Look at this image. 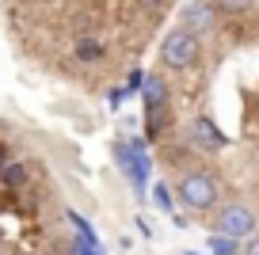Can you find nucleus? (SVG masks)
Returning a JSON list of instances; mask_svg holds the SVG:
<instances>
[{"label": "nucleus", "instance_id": "f257e3e1", "mask_svg": "<svg viewBox=\"0 0 259 255\" xmlns=\"http://www.w3.org/2000/svg\"><path fill=\"white\" fill-rule=\"evenodd\" d=\"M221 202V187L218 179L206 172V167H191V172H179L176 179V206H183L187 214H210Z\"/></svg>", "mask_w": 259, "mask_h": 255}, {"label": "nucleus", "instance_id": "f03ea898", "mask_svg": "<svg viewBox=\"0 0 259 255\" xmlns=\"http://www.w3.org/2000/svg\"><path fill=\"white\" fill-rule=\"evenodd\" d=\"M259 229L255 221V209L240 198H229V202H218L210 209V232L213 236H229V240H248L251 232Z\"/></svg>", "mask_w": 259, "mask_h": 255}, {"label": "nucleus", "instance_id": "7ed1b4c3", "mask_svg": "<svg viewBox=\"0 0 259 255\" xmlns=\"http://www.w3.org/2000/svg\"><path fill=\"white\" fill-rule=\"evenodd\" d=\"M198 57H202V38L198 34H191L187 27H168L160 38V65L171 72H187L198 65Z\"/></svg>", "mask_w": 259, "mask_h": 255}, {"label": "nucleus", "instance_id": "20e7f679", "mask_svg": "<svg viewBox=\"0 0 259 255\" xmlns=\"http://www.w3.org/2000/svg\"><path fill=\"white\" fill-rule=\"evenodd\" d=\"M179 27H187L191 34L206 38V34L218 31V12H213L210 0H187L183 8H179Z\"/></svg>", "mask_w": 259, "mask_h": 255}, {"label": "nucleus", "instance_id": "39448f33", "mask_svg": "<svg viewBox=\"0 0 259 255\" xmlns=\"http://www.w3.org/2000/svg\"><path fill=\"white\" fill-rule=\"evenodd\" d=\"M183 141H187V149H194V152H221L225 149V137H221L206 118H191L183 126Z\"/></svg>", "mask_w": 259, "mask_h": 255}, {"label": "nucleus", "instance_id": "423d86ee", "mask_svg": "<svg viewBox=\"0 0 259 255\" xmlns=\"http://www.w3.org/2000/svg\"><path fill=\"white\" fill-rule=\"evenodd\" d=\"M141 107H145V114L168 111V107H171V84H168V76L149 72V76L141 80Z\"/></svg>", "mask_w": 259, "mask_h": 255}, {"label": "nucleus", "instance_id": "0eeeda50", "mask_svg": "<svg viewBox=\"0 0 259 255\" xmlns=\"http://www.w3.org/2000/svg\"><path fill=\"white\" fill-rule=\"evenodd\" d=\"M69 54H73V61H80V65H99L107 54H111V46H107L103 34L80 31V34L73 38V46H69Z\"/></svg>", "mask_w": 259, "mask_h": 255}, {"label": "nucleus", "instance_id": "6e6552de", "mask_svg": "<svg viewBox=\"0 0 259 255\" xmlns=\"http://www.w3.org/2000/svg\"><path fill=\"white\" fill-rule=\"evenodd\" d=\"M218 16H240V12H251L255 0H210Z\"/></svg>", "mask_w": 259, "mask_h": 255}, {"label": "nucleus", "instance_id": "1a4fd4ad", "mask_svg": "<svg viewBox=\"0 0 259 255\" xmlns=\"http://www.w3.org/2000/svg\"><path fill=\"white\" fill-rule=\"evenodd\" d=\"M153 198L160 206V214H176V198H171V187L168 183H156L153 187Z\"/></svg>", "mask_w": 259, "mask_h": 255}, {"label": "nucleus", "instance_id": "9d476101", "mask_svg": "<svg viewBox=\"0 0 259 255\" xmlns=\"http://www.w3.org/2000/svg\"><path fill=\"white\" fill-rule=\"evenodd\" d=\"M210 251H213V255H240V240L213 236V240H210Z\"/></svg>", "mask_w": 259, "mask_h": 255}, {"label": "nucleus", "instance_id": "9b49d317", "mask_svg": "<svg viewBox=\"0 0 259 255\" xmlns=\"http://www.w3.org/2000/svg\"><path fill=\"white\" fill-rule=\"evenodd\" d=\"M130 4H134L145 19H156V16L164 12V0H130Z\"/></svg>", "mask_w": 259, "mask_h": 255}, {"label": "nucleus", "instance_id": "f8f14e48", "mask_svg": "<svg viewBox=\"0 0 259 255\" xmlns=\"http://www.w3.org/2000/svg\"><path fill=\"white\" fill-rule=\"evenodd\" d=\"M240 255H259V229L251 232L248 240H244V247H240Z\"/></svg>", "mask_w": 259, "mask_h": 255}, {"label": "nucleus", "instance_id": "ddd939ff", "mask_svg": "<svg viewBox=\"0 0 259 255\" xmlns=\"http://www.w3.org/2000/svg\"><path fill=\"white\" fill-rule=\"evenodd\" d=\"M76 255H103V247L88 244V240H76Z\"/></svg>", "mask_w": 259, "mask_h": 255}, {"label": "nucleus", "instance_id": "4468645a", "mask_svg": "<svg viewBox=\"0 0 259 255\" xmlns=\"http://www.w3.org/2000/svg\"><path fill=\"white\" fill-rule=\"evenodd\" d=\"M179 255H198V251H179Z\"/></svg>", "mask_w": 259, "mask_h": 255}]
</instances>
